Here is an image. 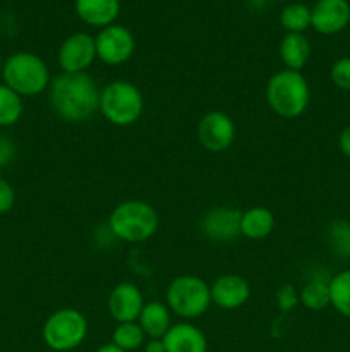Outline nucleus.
I'll return each instance as SVG.
<instances>
[{"label":"nucleus","mask_w":350,"mask_h":352,"mask_svg":"<svg viewBox=\"0 0 350 352\" xmlns=\"http://www.w3.org/2000/svg\"><path fill=\"white\" fill-rule=\"evenodd\" d=\"M50 102L58 117L82 122L100 109V91L88 72H64L51 81Z\"/></svg>","instance_id":"obj_1"},{"label":"nucleus","mask_w":350,"mask_h":352,"mask_svg":"<svg viewBox=\"0 0 350 352\" xmlns=\"http://www.w3.org/2000/svg\"><path fill=\"white\" fill-rule=\"evenodd\" d=\"M311 100V91L301 71L277 72L266 85V102L275 113L285 119H294L305 112Z\"/></svg>","instance_id":"obj_2"},{"label":"nucleus","mask_w":350,"mask_h":352,"mask_svg":"<svg viewBox=\"0 0 350 352\" xmlns=\"http://www.w3.org/2000/svg\"><path fill=\"white\" fill-rule=\"evenodd\" d=\"M160 220L151 205L139 199L120 203L110 213V232L126 243H143L154 236Z\"/></svg>","instance_id":"obj_3"},{"label":"nucleus","mask_w":350,"mask_h":352,"mask_svg":"<svg viewBox=\"0 0 350 352\" xmlns=\"http://www.w3.org/2000/svg\"><path fill=\"white\" fill-rule=\"evenodd\" d=\"M3 85L23 96L40 95L50 85L47 64L31 52H17L3 62Z\"/></svg>","instance_id":"obj_4"},{"label":"nucleus","mask_w":350,"mask_h":352,"mask_svg":"<svg viewBox=\"0 0 350 352\" xmlns=\"http://www.w3.org/2000/svg\"><path fill=\"white\" fill-rule=\"evenodd\" d=\"M143 109V93L129 81H113L100 91V112L113 126H130L139 119Z\"/></svg>","instance_id":"obj_5"},{"label":"nucleus","mask_w":350,"mask_h":352,"mask_svg":"<svg viewBox=\"0 0 350 352\" xmlns=\"http://www.w3.org/2000/svg\"><path fill=\"white\" fill-rule=\"evenodd\" d=\"M167 305L180 318H199L211 305L209 285L194 275H180L168 285Z\"/></svg>","instance_id":"obj_6"},{"label":"nucleus","mask_w":350,"mask_h":352,"mask_svg":"<svg viewBox=\"0 0 350 352\" xmlns=\"http://www.w3.org/2000/svg\"><path fill=\"white\" fill-rule=\"evenodd\" d=\"M88 336L84 315L74 308H64L51 313L43 325V340L51 351L69 352L82 344Z\"/></svg>","instance_id":"obj_7"},{"label":"nucleus","mask_w":350,"mask_h":352,"mask_svg":"<svg viewBox=\"0 0 350 352\" xmlns=\"http://www.w3.org/2000/svg\"><path fill=\"white\" fill-rule=\"evenodd\" d=\"M96 57L108 65H119L129 60L136 48L132 33L119 24H110L95 38Z\"/></svg>","instance_id":"obj_8"},{"label":"nucleus","mask_w":350,"mask_h":352,"mask_svg":"<svg viewBox=\"0 0 350 352\" xmlns=\"http://www.w3.org/2000/svg\"><path fill=\"white\" fill-rule=\"evenodd\" d=\"M199 143L211 153H222L232 146L235 140L233 120L223 112H209L199 120Z\"/></svg>","instance_id":"obj_9"},{"label":"nucleus","mask_w":350,"mask_h":352,"mask_svg":"<svg viewBox=\"0 0 350 352\" xmlns=\"http://www.w3.org/2000/svg\"><path fill=\"white\" fill-rule=\"evenodd\" d=\"M95 58V38L88 33L71 34L58 50V65L64 72H86Z\"/></svg>","instance_id":"obj_10"},{"label":"nucleus","mask_w":350,"mask_h":352,"mask_svg":"<svg viewBox=\"0 0 350 352\" xmlns=\"http://www.w3.org/2000/svg\"><path fill=\"white\" fill-rule=\"evenodd\" d=\"M108 313L119 323L136 322L144 308V299L139 289L129 282H120L108 296Z\"/></svg>","instance_id":"obj_11"},{"label":"nucleus","mask_w":350,"mask_h":352,"mask_svg":"<svg viewBox=\"0 0 350 352\" xmlns=\"http://www.w3.org/2000/svg\"><path fill=\"white\" fill-rule=\"evenodd\" d=\"M349 23L350 3L347 0H318L311 10V26L318 33H340Z\"/></svg>","instance_id":"obj_12"},{"label":"nucleus","mask_w":350,"mask_h":352,"mask_svg":"<svg viewBox=\"0 0 350 352\" xmlns=\"http://www.w3.org/2000/svg\"><path fill=\"white\" fill-rule=\"evenodd\" d=\"M240 219L242 212L229 206H218L205 213L201 220V230L213 241H232L240 236Z\"/></svg>","instance_id":"obj_13"},{"label":"nucleus","mask_w":350,"mask_h":352,"mask_svg":"<svg viewBox=\"0 0 350 352\" xmlns=\"http://www.w3.org/2000/svg\"><path fill=\"white\" fill-rule=\"evenodd\" d=\"M211 302L222 309H237L247 302L250 287L244 277L237 274H225L215 280L209 287Z\"/></svg>","instance_id":"obj_14"},{"label":"nucleus","mask_w":350,"mask_h":352,"mask_svg":"<svg viewBox=\"0 0 350 352\" xmlns=\"http://www.w3.org/2000/svg\"><path fill=\"white\" fill-rule=\"evenodd\" d=\"M163 346L167 352H206L208 342L198 327L191 323H177L172 325L165 333Z\"/></svg>","instance_id":"obj_15"},{"label":"nucleus","mask_w":350,"mask_h":352,"mask_svg":"<svg viewBox=\"0 0 350 352\" xmlns=\"http://www.w3.org/2000/svg\"><path fill=\"white\" fill-rule=\"evenodd\" d=\"M75 12L89 26L106 28L120 12V0H75Z\"/></svg>","instance_id":"obj_16"},{"label":"nucleus","mask_w":350,"mask_h":352,"mask_svg":"<svg viewBox=\"0 0 350 352\" xmlns=\"http://www.w3.org/2000/svg\"><path fill=\"white\" fill-rule=\"evenodd\" d=\"M139 325L150 339H163L172 327L170 309L158 301L148 302L139 315Z\"/></svg>","instance_id":"obj_17"},{"label":"nucleus","mask_w":350,"mask_h":352,"mask_svg":"<svg viewBox=\"0 0 350 352\" xmlns=\"http://www.w3.org/2000/svg\"><path fill=\"white\" fill-rule=\"evenodd\" d=\"M311 57V43L302 33L285 34L280 43V58L292 71H301Z\"/></svg>","instance_id":"obj_18"},{"label":"nucleus","mask_w":350,"mask_h":352,"mask_svg":"<svg viewBox=\"0 0 350 352\" xmlns=\"http://www.w3.org/2000/svg\"><path fill=\"white\" fill-rule=\"evenodd\" d=\"M275 227L273 213L263 206H254L242 213L240 219V234L247 239H264L271 234Z\"/></svg>","instance_id":"obj_19"},{"label":"nucleus","mask_w":350,"mask_h":352,"mask_svg":"<svg viewBox=\"0 0 350 352\" xmlns=\"http://www.w3.org/2000/svg\"><path fill=\"white\" fill-rule=\"evenodd\" d=\"M299 301L312 311L325 309L329 305V282L325 278H312L302 287Z\"/></svg>","instance_id":"obj_20"},{"label":"nucleus","mask_w":350,"mask_h":352,"mask_svg":"<svg viewBox=\"0 0 350 352\" xmlns=\"http://www.w3.org/2000/svg\"><path fill=\"white\" fill-rule=\"evenodd\" d=\"M329 305L340 315L350 318V270L342 272L329 280Z\"/></svg>","instance_id":"obj_21"},{"label":"nucleus","mask_w":350,"mask_h":352,"mask_svg":"<svg viewBox=\"0 0 350 352\" xmlns=\"http://www.w3.org/2000/svg\"><path fill=\"white\" fill-rule=\"evenodd\" d=\"M23 116V98L5 85H0V127H10Z\"/></svg>","instance_id":"obj_22"},{"label":"nucleus","mask_w":350,"mask_h":352,"mask_svg":"<svg viewBox=\"0 0 350 352\" xmlns=\"http://www.w3.org/2000/svg\"><path fill=\"white\" fill-rule=\"evenodd\" d=\"M144 336L143 329H141L139 323L129 322V323H119L115 330H113L112 336V344H115L117 347H120L122 351L130 352L139 349L144 344Z\"/></svg>","instance_id":"obj_23"},{"label":"nucleus","mask_w":350,"mask_h":352,"mask_svg":"<svg viewBox=\"0 0 350 352\" xmlns=\"http://www.w3.org/2000/svg\"><path fill=\"white\" fill-rule=\"evenodd\" d=\"M280 24L288 33H302L311 26V9L304 3H288L281 10Z\"/></svg>","instance_id":"obj_24"},{"label":"nucleus","mask_w":350,"mask_h":352,"mask_svg":"<svg viewBox=\"0 0 350 352\" xmlns=\"http://www.w3.org/2000/svg\"><path fill=\"white\" fill-rule=\"evenodd\" d=\"M329 248L340 258L350 260V222L338 220L329 227L328 232Z\"/></svg>","instance_id":"obj_25"},{"label":"nucleus","mask_w":350,"mask_h":352,"mask_svg":"<svg viewBox=\"0 0 350 352\" xmlns=\"http://www.w3.org/2000/svg\"><path fill=\"white\" fill-rule=\"evenodd\" d=\"M329 76H331L333 85L338 86L340 89L350 91V57L336 60L335 64H333Z\"/></svg>","instance_id":"obj_26"},{"label":"nucleus","mask_w":350,"mask_h":352,"mask_svg":"<svg viewBox=\"0 0 350 352\" xmlns=\"http://www.w3.org/2000/svg\"><path fill=\"white\" fill-rule=\"evenodd\" d=\"M277 302H278V308H280V311H283V313L292 311V309L299 305V294H297V291H295L294 285H290V284L281 285L280 291L277 292Z\"/></svg>","instance_id":"obj_27"},{"label":"nucleus","mask_w":350,"mask_h":352,"mask_svg":"<svg viewBox=\"0 0 350 352\" xmlns=\"http://www.w3.org/2000/svg\"><path fill=\"white\" fill-rule=\"evenodd\" d=\"M14 201H16V195H14V189L5 179L0 177V215L7 213L12 210Z\"/></svg>","instance_id":"obj_28"},{"label":"nucleus","mask_w":350,"mask_h":352,"mask_svg":"<svg viewBox=\"0 0 350 352\" xmlns=\"http://www.w3.org/2000/svg\"><path fill=\"white\" fill-rule=\"evenodd\" d=\"M14 153H16V150H14L12 141L0 134V167H5L14 158Z\"/></svg>","instance_id":"obj_29"},{"label":"nucleus","mask_w":350,"mask_h":352,"mask_svg":"<svg viewBox=\"0 0 350 352\" xmlns=\"http://www.w3.org/2000/svg\"><path fill=\"white\" fill-rule=\"evenodd\" d=\"M338 146H340V150H342V153L345 155V157L350 158V127H345V129L340 133Z\"/></svg>","instance_id":"obj_30"},{"label":"nucleus","mask_w":350,"mask_h":352,"mask_svg":"<svg viewBox=\"0 0 350 352\" xmlns=\"http://www.w3.org/2000/svg\"><path fill=\"white\" fill-rule=\"evenodd\" d=\"M144 352H167V351H165L163 340H161V339H151L150 342L144 346Z\"/></svg>","instance_id":"obj_31"},{"label":"nucleus","mask_w":350,"mask_h":352,"mask_svg":"<svg viewBox=\"0 0 350 352\" xmlns=\"http://www.w3.org/2000/svg\"><path fill=\"white\" fill-rule=\"evenodd\" d=\"M96 352H126V351H122L120 347H117L115 344H105V346L100 347Z\"/></svg>","instance_id":"obj_32"},{"label":"nucleus","mask_w":350,"mask_h":352,"mask_svg":"<svg viewBox=\"0 0 350 352\" xmlns=\"http://www.w3.org/2000/svg\"><path fill=\"white\" fill-rule=\"evenodd\" d=\"M2 69H3V64H2V58H0V76H2Z\"/></svg>","instance_id":"obj_33"}]
</instances>
